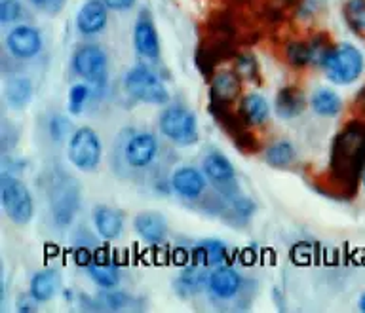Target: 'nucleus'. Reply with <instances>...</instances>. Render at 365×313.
<instances>
[{"label":"nucleus","mask_w":365,"mask_h":313,"mask_svg":"<svg viewBox=\"0 0 365 313\" xmlns=\"http://www.w3.org/2000/svg\"><path fill=\"white\" fill-rule=\"evenodd\" d=\"M46 129H48V137H50L53 142H63L68 141L71 135H73V122L63 116V114H53L48 118V124H46Z\"/></svg>","instance_id":"nucleus-31"},{"label":"nucleus","mask_w":365,"mask_h":313,"mask_svg":"<svg viewBox=\"0 0 365 313\" xmlns=\"http://www.w3.org/2000/svg\"><path fill=\"white\" fill-rule=\"evenodd\" d=\"M295 144L291 141H285V139L270 142V144L264 148V161H267L270 167H276V169H285V167H289V165L295 164Z\"/></svg>","instance_id":"nucleus-27"},{"label":"nucleus","mask_w":365,"mask_h":313,"mask_svg":"<svg viewBox=\"0 0 365 313\" xmlns=\"http://www.w3.org/2000/svg\"><path fill=\"white\" fill-rule=\"evenodd\" d=\"M310 108L322 118H335L342 110V97L339 91L327 85H319L310 95Z\"/></svg>","instance_id":"nucleus-23"},{"label":"nucleus","mask_w":365,"mask_h":313,"mask_svg":"<svg viewBox=\"0 0 365 313\" xmlns=\"http://www.w3.org/2000/svg\"><path fill=\"white\" fill-rule=\"evenodd\" d=\"M238 120L250 127H261L267 124L270 120V105H268L267 97L257 91H250L240 97Z\"/></svg>","instance_id":"nucleus-17"},{"label":"nucleus","mask_w":365,"mask_h":313,"mask_svg":"<svg viewBox=\"0 0 365 313\" xmlns=\"http://www.w3.org/2000/svg\"><path fill=\"white\" fill-rule=\"evenodd\" d=\"M80 207L78 184L73 181H59L51 192V216L57 228H68Z\"/></svg>","instance_id":"nucleus-12"},{"label":"nucleus","mask_w":365,"mask_h":313,"mask_svg":"<svg viewBox=\"0 0 365 313\" xmlns=\"http://www.w3.org/2000/svg\"><path fill=\"white\" fill-rule=\"evenodd\" d=\"M158 129L177 147H192L200 141L196 114L185 105H165L158 116Z\"/></svg>","instance_id":"nucleus-5"},{"label":"nucleus","mask_w":365,"mask_h":313,"mask_svg":"<svg viewBox=\"0 0 365 313\" xmlns=\"http://www.w3.org/2000/svg\"><path fill=\"white\" fill-rule=\"evenodd\" d=\"M86 273L90 275V279L93 281L96 285H99L101 289H116L120 283V270L118 266L107 260H103V258H97L93 256V260L90 264H86Z\"/></svg>","instance_id":"nucleus-25"},{"label":"nucleus","mask_w":365,"mask_h":313,"mask_svg":"<svg viewBox=\"0 0 365 313\" xmlns=\"http://www.w3.org/2000/svg\"><path fill=\"white\" fill-rule=\"evenodd\" d=\"M103 2L107 4L108 10L124 11V10H130V8H133L137 0H103Z\"/></svg>","instance_id":"nucleus-37"},{"label":"nucleus","mask_w":365,"mask_h":313,"mask_svg":"<svg viewBox=\"0 0 365 313\" xmlns=\"http://www.w3.org/2000/svg\"><path fill=\"white\" fill-rule=\"evenodd\" d=\"M171 190L175 196L188 201V203H202L207 199V186L210 181L204 175V171L194 165H181L177 167L170 176Z\"/></svg>","instance_id":"nucleus-10"},{"label":"nucleus","mask_w":365,"mask_h":313,"mask_svg":"<svg viewBox=\"0 0 365 313\" xmlns=\"http://www.w3.org/2000/svg\"><path fill=\"white\" fill-rule=\"evenodd\" d=\"M33 82H31V78H27V76H11V78L6 82V102H8V107L14 108V110H23V108H27L29 102L33 101Z\"/></svg>","instance_id":"nucleus-24"},{"label":"nucleus","mask_w":365,"mask_h":313,"mask_svg":"<svg viewBox=\"0 0 365 313\" xmlns=\"http://www.w3.org/2000/svg\"><path fill=\"white\" fill-rule=\"evenodd\" d=\"M133 46L139 55L148 63L160 61V36L153 17L143 11L133 25Z\"/></svg>","instance_id":"nucleus-14"},{"label":"nucleus","mask_w":365,"mask_h":313,"mask_svg":"<svg viewBox=\"0 0 365 313\" xmlns=\"http://www.w3.org/2000/svg\"><path fill=\"white\" fill-rule=\"evenodd\" d=\"M255 211H257L255 201L247 198V196H242V193H238L236 198L228 199L227 207H225V211H222V215L230 213V215H232V218H238L240 222H245V221H250L251 216L255 215Z\"/></svg>","instance_id":"nucleus-29"},{"label":"nucleus","mask_w":365,"mask_h":313,"mask_svg":"<svg viewBox=\"0 0 365 313\" xmlns=\"http://www.w3.org/2000/svg\"><path fill=\"white\" fill-rule=\"evenodd\" d=\"M0 201L6 216L17 226H27L34 218V199L23 181L8 171L0 173Z\"/></svg>","instance_id":"nucleus-6"},{"label":"nucleus","mask_w":365,"mask_h":313,"mask_svg":"<svg viewBox=\"0 0 365 313\" xmlns=\"http://www.w3.org/2000/svg\"><path fill=\"white\" fill-rule=\"evenodd\" d=\"M244 80L236 68H219L211 78V102L215 107H228L242 93Z\"/></svg>","instance_id":"nucleus-15"},{"label":"nucleus","mask_w":365,"mask_h":313,"mask_svg":"<svg viewBox=\"0 0 365 313\" xmlns=\"http://www.w3.org/2000/svg\"><path fill=\"white\" fill-rule=\"evenodd\" d=\"M124 90L130 99L143 105H168L170 91L158 74L147 63H137L125 73Z\"/></svg>","instance_id":"nucleus-4"},{"label":"nucleus","mask_w":365,"mask_h":313,"mask_svg":"<svg viewBox=\"0 0 365 313\" xmlns=\"http://www.w3.org/2000/svg\"><path fill=\"white\" fill-rule=\"evenodd\" d=\"M356 107L359 108L361 116H365V87L358 93V99H356Z\"/></svg>","instance_id":"nucleus-38"},{"label":"nucleus","mask_w":365,"mask_h":313,"mask_svg":"<svg viewBox=\"0 0 365 313\" xmlns=\"http://www.w3.org/2000/svg\"><path fill=\"white\" fill-rule=\"evenodd\" d=\"M25 17V6L21 0H0V23L11 25L19 23Z\"/></svg>","instance_id":"nucleus-34"},{"label":"nucleus","mask_w":365,"mask_h":313,"mask_svg":"<svg viewBox=\"0 0 365 313\" xmlns=\"http://www.w3.org/2000/svg\"><path fill=\"white\" fill-rule=\"evenodd\" d=\"M93 228L103 241H116L124 232V213L110 205H97L93 211Z\"/></svg>","instance_id":"nucleus-19"},{"label":"nucleus","mask_w":365,"mask_h":313,"mask_svg":"<svg viewBox=\"0 0 365 313\" xmlns=\"http://www.w3.org/2000/svg\"><path fill=\"white\" fill-rule=\"evenodd\" d=\"M319 68L333 85H354L364 78L365 53L354 42H339L331 46Z\"/></svg>","instance_id":"nucleus-3"},{"label":"nucleus","mask_w":365,"mask_h":313,"mask_svg":"<svg viewBox=\"0 0 365 313\" xmlns=\"http://www.w3.org/2000/svg\"><path fill=\"white\" fill-rule=\"evenodd\" d=\"M342 17L358 38L365 40V0H344Z\"/></svg>","instance_id":"nucleus-28"},{"label":"nucleus","mask_w":365,"mask_h":313,"mask_svg":"<svg viewBox=\"0 0 365 313\" xmlns=\"http://www.w3.org/2000/svg\"><path fill=\"white\" fill-rule=\"evenodd\" d=\"M108 23V8L103 0H86L76 14V31L82 36L103 33Z\"/></svg>","instance_id":"nucleus-16"},{"label":"nucleus","mask_w":365,"mask_h":313,"mask_svg":"<svg viewBox=\"0 0 365 313\" xmlns=\"http://www.w3.org/2000/svg\"><path fill=\"white\" fill-rule=\"evenodd\" d=\"M91 87L88 82H76V84L71 85V90H68V112L73 114V116H78V114L84 112V107L88 99L91 95Z\"/></svg>","instance_id":"nucleus-32"},{"label":"nucleus","mask_w":365,"mask_h":313,"mask_svg":"<svg viewBox=\"0 0 365 313\" xmlns=\"http://www.w3.org/2000/svg\"><path fill=\"white\" fill-rule=\"evenodd\" d=\"M285 57L293 67H308L312 65V48L310 42L304 40H293L285 48Z\"/></svg>","instance_id":"nucleus-30"},{"label":"nucleus","mask_w":365,"mask_h":313,"mask_svg":"<svg viewBox=\"0 0 365 313\" xmlns=\"http://www.w3.org/2000/svg\"><path fill=\"white\" fill-rule=\"evenodd\" d=\"M133 230L145 243L156 247L168 238V221L156 211H145L133 218Z\"/></svg>","instance_id":"nucleus-18"},{"label":"nucleus","mask_w":365,"mask_h":313,"mask_svg":"<svg viewBox=\"0 0 365 313\" xmlns=\"http://www.w3.org/2000/svg\"><path fill=\"white\" fill-rule=\"evenodd\" d=\"M67 158L82 173L97 171L103 158V142L97 131L88 125L76 127L67 142Z\"/></svg>","instance_id":"nucleus-7"},{"label":"nucleus","mask_w":365,"mask_h":313,"mask_svg":"<svg viewBox=\"0 0 365 313\" xmlns=\"http://www.w3.org/2000/svg\"><path fill=\"white\" fill-rule=\"evenodd\" d=\"M207 275H210V272H207L204 266H196V264H192V267H187L175 281L177 295L187 298V296H192L196 295V292L205 290Z\"/></svg>","instance_id":"nucleus-26"},{"label":"nucleus","mask_w":365,"mask_h":313,"mask_svg":"<svg viewBox=\"0 0 365 313\" xmlns=\"http://www.w3.org/2000/svg\"><path fill=\"white\" fill-rule=\"evenodd\" d=\"M234 68H236V73L242 76V80L245 82H257L259 78V61H257L255 55H251V53H240L236 57V63H234Z\"/></svg>","instance_id":"nucleus-33"},{"label":"nucleus","mask_w":365,"mask_h":313,"mask_svg":"<svg viewBox=\"0 0 365 313\" xmlns=\"http://www.w3.org/2000/svg\"><path fill=\"white\" fill-rule=\"evenodd\" d=\"M99 306L101 307H108V309H124L128 304L131 302V298L124 292H118V290L114 289H107V292H103L99 298Z\"/></svg>","instance_id":"nucleus-35"},{"label":"nucleus","mask_w":365,"mask_h":313,"mask_svg":"<svg viewBox=\"0 0 365 313\" xmlns=\"http://www.w3.org/2000/svg\"><path fill=\"white\" fill-rule=\"evenodd\" d=\"M358 307H359V312H365V292H364V295H361V296H359Z\"/></svg>","instance_id":"nucleus-39"},{"label":"nucleus","mask_w":365,"mask_h":313,"mask_svg":"<svg viewBox=\"0 0 365 313\" xmlns=\"http://www.w3.org/2000/svg\"><path fill=\"white\" fill-rule=\"evenodd\" d=\"M61 287V275L56 267H44L33 273L31 283H29V296L36 304H46L57 295V290Z\"/></svg>","instance_id":"nucleus-21"},{"label":"nucleus","mask_w":365,"mask_h":313,"mask_svg":"<svg viewBox=\"0 0 365 313\" xmlns=\"http://www.w3.org/2000/svg\"><path fill=\"white\" fill-rule=\"evenodd\" d=\"M73 73L82 78L93 90H103L108 78V57L101 46L82 44L73 51L71 57Z\"/></svg>","instance_id":"nucleus-8"},{"label":"nucleus","mask_w":365,"mask_h":313,"mask_svg":"<svg viewBox=\"0 0 365 313\" xmlns=\"http://www.w3.org/2000/svg\"><path fill=\"white\" fill-rule=\"evenodd\" d=\"M202 171L207 176V181L217 193L222 198L232 199L240 193L238 181H236V169L232 161L219 150H211L202 159Z\"/></svg>","instance_id":"nucleus-9"},{"label":"nucleus","mask_w":365,"mask_h":313,"mask_svg":"<svg viewBox=\"0 0 365 313\" xmlns=\"http://www.w3.org/2000/svg\"><path fill=\"white\" fill-rule=\"evenodd\" d=\"M190 256L196 266H221L228 258V247L221 239H205L190 250Z\"/></svg>","instance_id":"nucleus-22"},{"label":"nucleus","mask_w":365,"mask_h":313,"mask_svg":"<svg viewBox=\"0 0 365 313\" xmlns=\"http://www.w3.org/2000/svg\"><path fill=\"white\" fill-rule=\"evenodd\" d=\"M160 158H162V142L158 135L150 129H128L120 131L113 147L114 173L125 181H147L153 179L154 184L160 181Z\"/></svg>","instance_id":"nucleus-1"},{"label":"nucleus","mask_w":365,"mask_h":313,"mask_svg":"<svg viewBox=\"0 0 365 313\" xmlns=\"http://www.w3.org/2000/svg\"><path fill=\"white\" fill-rule=\"evenodd\" d=\"M29 2H31L34 8L50 11V14H56V11L63 6V0H29Z\"/></svg>","instance_id":"nucleus-36"},{"label":"nucleus","mask_w":365,"mask_h":313,"mask_svg":"<svg viewBox=\"0 0 365 313\" xmlns=\"http://www.w3.org/2000/svg\"><path fill=\"white\" fill-rule=\"evenodd\" d=\"M310 101L307 99V93L295 85H285L276 93L274 99V112L279 120H295L297 116H301Z\"/></svg>","instance_id":"nucleus-20"},{"label":"nucleus","mask_w":365,"mask_h":313,"mask_svg":"<svg viewBox=\"0 0 365 313\" xmlns=\"http://www.w3.org/2000/svg\"><path fill=\"white\" fill-rule=\"evenodd\" d=\"M365 169V120H352L336 133L329 158V179L356 192Z\"/></svg>","instance_id":"nucleus-2"},{"label":"nucleus","mask_w":365,"mask_h":313,"mask_svg":"<svg viewBox=\"0 0 365 313\" xmlns=\"http://www.w3.org/2000/svg\"><path fill=\"white\" fill-rule=\"evenodd\" d=\"M4 46L6 51L14 59L27 61V59H34L42 51L44 40H42V34L36 27L25 25V23H17L16 27H11L6 34Z\"/></svg>","instance_id":"nucleus-11"},{"label":"nucleus","mask_w":365,"mask_h":313,"mask_svg":"<svg viewBox=\"0 0 365 313\" xmlns=\"http://www.w3.org/2000/svg\"><path fill=\"white\" fill-rule=\"evenodd\" d=\"M359 184L365 188V169H364V173H361V181H359Z\"/></svg>","instance_id":"nucleus-41"},{"label":"nucleus","mask_w":365,"mask_h":313,"mask_svg":"<svg viewBox=\"0 0 365 313\" xmlns=\"http://www.w3.org/2000/svg\"><path fill=\"white\" fill-rule=\"evenodd\" d=\"M63 295H65V298H67V302H73V300H76V298H74V296H73V292H71V290H68V289H65V290H63Z\"/></svg>","instance_id":"nucleus-40"},{"label":"nucleus","mask_w":365,"mask_h":313,"mask_svg":"<svg viewBox=\"0 0 365 313\" xmlns=\"http://www.w3.org/2000/svg\"><path fill=\"white\" fill-rule=\"evenodd\" d=\"M244 287V277L238 270L232 266H215L207 275V285L205 290L210 292L211 298L217 300H232Z\"/></svg>","instance_id":"nucleus-13"}]
</instances>
